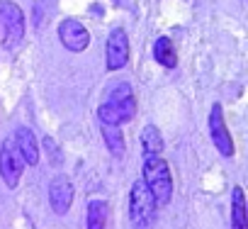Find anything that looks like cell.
Here are the masks:
<instances>
[{
  "instance_id": "obj_15",
  "label": "cell",
  "mask_w": 248,
  "mask_h": 229,
  "mask_svg": "<svg viewBox=\"0 0 248 229\" xmlns=\"http://www.w3.org/2000/svg\"><path fill=\"white\" fill-rule=\"evenodd\" d=\"M231 227L233 229H246V202H243V190L236 185L233 188V202H231Z\"/></svg>"
},
{
  "instance_id": "obj_7",
  "label": "cell",
  "mask_w": 248,
  "mask_h": 229,
  "mask_svg": "<svg viewBox=\"0 0 248 229\" xmlns=\"http://www.w3.org/2000/svg\"><path fill=\"white\" fill-rule=\"evenodd\" d=\"M129 64V37L122 27H114L107 37V71H119Z\"/></svg>"
},
{
  "instance_id": "obj_13",
  "label": "cell",
  "mask_w": 248,
  "mask_h": 229,
  "mask_svg": "<svg viewBox=\"0 0 248 229\" xmlns=\"http://www.w3.org/2000/svg\"><path fill=\"white\" fill-rule=\"evenodd\" d=\"M109 219V205L105 200H90L88 202V229H107Z\"/></svg>"
},
{
  "instance_id": "obj_6",
  "label": "cell",
  "mask_w": 248,
  "mask_h": 229,
  "mask_svg": "<svg viewBox=\"0 0 248 229\" xmlns=\"http://www.w3.org/2000/svg\"><path fill=\"white\" fill-rule=\"evenodd\" d=\"M209 137H212V142H214V147L219 149L221 156H226V159L233 156V139L229 134L226 122H224V110H221L219 102H214L212 110H209Z\"/></svg>"
},
{
  "instance_id": "obj_8",
  "label": "cell",
  "mask_w": 248,
  "mask_h": 229,
  "mask_svg": "<svg viewBox=\"0 0 248 229\" xmlns=\"http://www.w3.org/2000/svg\"><path fill=\"white\" fill-rule=\"evenodd\" d=\"M59 39L68 51H76V54L85 51L88 44H90V34L78 20H63L59 25Z\"/></svg>"
},
{
  "instance_id": "obj_4",
  "label": "cell",
  "mask_w": 248,
  "mask_h": 229,
  "mask_svg": "<svg viewBox=\"0 0 248 229\" xmlns=\"http://www.w3.org/2000/svg\"><path fill=\"white\" fill-rule=\"evenodd\" d=\"M0 20H3L5 27V47L15 49L25 37V15L20 5L13 3V0H0Z\"/></svg>"
},
{
  "instance_id": "obj_14",
  "label": "cell",
  "mask_w": 248,
  "mask_h": 229,
  "mask_svg": "<svg viewBox=\"0 0 248 229\" xmlns=\"http://www.w3.org/2000/svg\"><path fill=\"white\" fill-rule=\"evenodd\" d=\"M100 132H102V139L107 144V149L112 151V156H122L124 154V137L119 132V127H109V125H100Z\"/></svg>"
},
{
  "instance_id": "obj_5",
  "label": "cell",
  "mask_w": 248,
  "mask_h": 229,
  "mask_svg": "<svg viewBox=\"0 0 248 229\" xmlns=\"http://www.w3.org/2000/svg\"><path fill=\"white\" fill-rule=\"evenodd\" d=\"M22 171H25V161H22L17 147H13V142L5 139L3 147H0V176H3L5 185L17 188V183L22 178Z\"/></svg>"
},
{
  "instance_id": "obj_12",
  "label": "cell",
  "mask_w": 248,
  "mask_h": 229,
  "mask_svg": "<svg viewBox=\"0 0 248 229\" xmlns=\"http://www.w3.org/2000/svg\"><path fill=\"white\" fill-rule=\"evenodd\" d=\"M154 59L166 66V68H175L178 66V54H175V47L168 37H158L156 44H154Z\"/></svg>"
},
{
  "instance_id": "obj_10",
  "label": "cell",
  "mask_w": 248,
  "mask_h": 229,
  "mask_svg": "<svg viewBox=\"0 0 248 229\" xmlns=\"http://www.w3.org/2000/svg\"><path fill=\"white\" fill-rule=\"evenodd\" d=\"M15 147H17L25 166H37L39 164V144H37V137L30 127H17L15 130Z\"/></svg>"
},
{
  "instance_id": "obj_3",
  "label": "cell",
  "mask_w": 248,
  "mask_h": 229,
  "mask_svg": "<svg viewBox=\"0 0 248 229\" xmlns=\"http://www.w3.org/2000/svg\"><path fill=\"white\" fill-rule=\"evenodd\" d=\"M137 114V100L134 95L129 98H122V100H102L100 107H97V117L102 125H109V127H119L124 122H129Z\"/></svg>"
},
{
  "instance_id": "obj_2",
  "label": "cell",
  "mask_w": 248,
  "mask_h": 229,
  "mask_svg": "<svg viewBox=\"0 0 248 229\" xmlns=\"http://www.w3.org/2000/svg\"><path fill=\"white\" fill-rule=\"evenodd\" d=\"M129 217L134 229H151L156 219V200L144 180H137L129 193Z\"/></svg>"
},
{
  "instance_id": "obj_9",
  "label": "cell",
  "mask_w": 248,
  "mask_h": 229,
  "mask_svg": "<svg viewBox=\"0 0 248 229\" xmlns=\"http://www.w3.org/2000/svg\"><path fill=\"white\" fill-rule=\"evenodd\" d=\"M49 205L56 214H66L73 205V183L66 176H56L49 183Z\"/></svg>"
},
{
  "instance_id": "obj_11",
  "label": "cell",
  "mask_w": 248,
  "mask_h": 229,
  "mask_svg": "<svg viewBox=\"0 0 248 229\" xmlns=\"http://www.w3.org/2000/svg\"><path fill=\"white\" fill-rule=\"evenodd\" d=\"M141 151H144V159L161 156V151H163V137H161V132H158L156 125H146L141 130Z\"/></svg>"
},
{
  "instance_id": "obj_1",
  "label": "cell",
  "mask_w": 248,
  "mask_h": 229,
  "mask_svg": "<svg viewBox=\"0 0 248 229\" xmlns=\"http://www.w3.org/2000/svg\"><path fill=\"white\" fill-rule=\"evenodd\" d=\"M144 183L149 188V193L156 200V207L168 205L173 197V178H170V168L161 156H149L144 159Z\"/></svg>"
}]
</instances>
